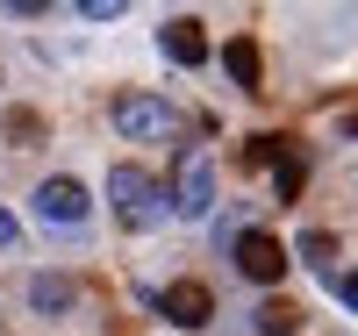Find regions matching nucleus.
I'll list each match as a JSON object with an SVG mask.
<instances>
[{
	"instance_id": "obj_1",
	"label": "nucleus",
	"mask_w": 358,
	"mask_h": 336,
	"mask_svg": "<svg viewBox=\"0 0 358 336\" xmlns=\"http://www.w3.org/2000/svg\"><path fill=\"white\" fill-rule=\"evenodd\" d=\"M108 200H115V215L129 229H158L165 222V187L143 165H108Z\"/></svg>"
},
{
	"instance_id": "obj_2",
	"label": "nucleus",
	"mask_w": 358,
	"mask_h": 336,
	"mask_svg": "<svg viewBox=\"0 0 358 336\" xmlns=\"http://www.w3.org/2000/svg\"><path fill=\"white\" fill-rule=\"evenodd\" d=\"M172 215H208L215 207V172H208V150H179V165H172V193H165Z\"/></svg>"
},
{
	"instance_id": "obj_3",
	"label": "nucleus",
	"mask_w": 358,
	"mask_h": 336,
	"mask_svg": "<svg viewBox=\"0 0 358 336\" xmlns=\"http://www.w3.org/2000/svg\"><path fill=\"white\" fill-rule=\"evenodd\" d=\"M115 129H122L129 143H165V136L179 129V115H172V101H158V94H122V101H115Z\"/></svg>"
},
{
	"instance_id": "obj_4",
	"label": "nucleus",
	"mask_w": 358,
	"mask_h": 336,
	"mask_svg": "<svg viewBox=\"0 0 358 336\" xmlns=\"http://www.w3.org/2000/svg\"><path fill=\"white\" fill-rule=\"evenodd\" d=\"M236 272H244L251 286H280V279H287V251H280V236L244 229V236H236Z\"/></svg>"
},
{
	"instance_id": "obj_5",
	"label": "nucleus",
	"mask_w": 358,
	"mask_h": 336,
	"mask_svg": "<svg viewBox=\"0 0 358 336\" xmlns=\"http://www.w3.org/2000/svg\"><path fill=\"white\" fill-rule=\"evenodd\" d=\"M86 207H94V200H86L79 179H43V187H36V215H43V222L79 229V222H86Z\"/></svg>"
},
{
	"instance_id": "obj_6",
	"label": "nucleus",
	"mask_w": 358,
	"mask_h": 336,
	"mask_svg": "<svg viewBox=\"0 0 358 336\" xmlns=\"http://www.w3.org/2000/svg\"><path fill=\"white\" fill-rule=\"evenodd\" d=\"M158 50L172 57V65H187V72L208 65V36H201V22H194V15H172V22L158 29Z\"/></svg>"
},
{
	"instance_id": "obj_7",
	"label": "nucleus",
	"mask_w": 358,
	"mask_h": 336,
	"mask_svg": "<svg viewBox=\"0 0 358 336\" xmlns=\"http://www.w3.org/2000/svg\"><path fill=\"white\" fill-rule=\"evenodd\" d=\"M208 315H215V293H208L201 279H179V286H165V322H179V329H201Z\"/></svg>"
},
{
	"instance_id": "obj_8",
	"label": "nucleus",
	"mask_w": 358,
	"mask_h": 336,
	"mask_svg": "<svg viewBox=\"0 0 358 336\" xmlns=\"http://www.w3.org/2000/svg\"><path fill=\"white\" fill-rule=\"evenodd\" d=\"M72 300H79V286L57 279V272H36V279H29V308H36V315H65Z\"/></svg>"
},
{
	"instance_id": "obj_9",
	"label": "nucleus",
	"mask_w": 358,
	"mask_h": 336,
	"mask_svg": "<svg viewBox=\"0 0 358 336\" xmlns=\"http://www.w3.org/2000/svg\"><path fill=\"white\" fill-rule=\"evenodd\" d=\"M222 65H229V79L244 86V94H258V43L251 36H229L222 43Z\"/></svg>"
},
{
	"instance_id": "obj_10",
	"label": "nucleus",
	"mask_w": 358,
	"mask_h": 336,
	"mask_svg": "<svg viewBox=\"0 0 358 336\" xmlns=\"http://www.w3.org/2000/svg\"><path fill=\"white\" fill-rule=\"evenodd\" d=\"M294 251H301V258L322 272V279H337V236H330V229H308L301 243H294Z\"/></svg>"
},
{
	"instance_id": "obj_11",
	"label": "nucleus",
	"mask_w": 358,
	"mask_h": 336,
	"mask_svg": "<svg viewBox=\"0 0 358 336\" xmlns=\"http://www.w3.org/2000/svg\"><path fill=\"white\" fill-rule=\"evenodd\" d=\"M301 329V308H294V300H265L258 308V336H294Z\"/></svg>"
},
{
	"instance_id": "obj_12",
	"label": "nucleus",
	"mask_w": 358,
	"mask_h": 336,
	"mask_svg": "<svg viewBox=\"0 0 358 336\" xmlns=\"http://www.w3.org/2000/svg\"><path fill=\"white\" fill-rule=\"evenodd\" d=\"M301 179H308V165L294 158V150H280V165H273V193H280V200H294V193H301Z\"/></svg>"
},
{
	"instance_id": "obj_13",
	"label": "nucleus",
	"mask_w": 358,
	"mask_h": 336,
	"mask_svg": "<svg viewBox=\"0 0 358 336\" xmlns=\"http://www.w3.org/2000/svg\"><path fill=\"white\" fill-rule=\"evenodd\" d=\"M8 143H43V115L15 108V115H8Z\"/></svg>"
},
{
	"instance_id": "obj_14",
	"label": "nucleus",
	"mask_w": 358,
	"mask_h": 336,
	"mask_svg": "<svg viewBox=\"0 0 358 336\" xmlns=\"http://www.w3.org/2000/svg\"><path fill=\"white\" fill-rule=\"evenodd\" d=\"M280 150H287V136H251L244 143V165H280Z\"/></svg>"
},
{
	"instance_id": "obj_15",
	"label": "nucleus",
	"mask_w": 358,
	"mask_h": 336,
	"mask_svg": "<svg viewBox=\"0 0 358 336\" xmlns=\"http://www.w3.org/2000/svg\"><path fill=\"white\" fill-rule=\"evenodd\" d=\"M79 15H86V22H115V15H122V0H79Z\"/></svg>"
},
{
	"instance_id": "obj_16",
	"label": "nucleus",
	"mask_w": 358,
	"mask_h": 336,
	"mask_svg": "<svg viewBox=\"0 0 358 336\" xmlns=\"http://www.w3.org/2000/svg\"><path fill=\"white\" fill-rule=\"evenodd\" d=\"M330 286H337V300H344V308L358 315V272H337V279H330Z\"/></svg>"
},
{
	"instance_id": "obj_17",
	"label": "nucleus",
	"mask_w": 358,
	"mask_h": 336,
	"mask_svg": "<svg viewBox=\"0 0 358 336\" xmlns=\"http://www.w3.org/2000/svg\"><path fill=\"white\" fill-rule=\"evenodd\" d=\"M15 236H22V229H15V215H8V207H0V251H8Z\"/></svg>"
},
{
	"instance_id": "obj_18",
	"label": "nucleus",
	"mask_w": 358,
	"mask_h": 336,
	"mask_svg": "<svg viewBox=\"0 0 358 336\" xmlns=\"http://www.w3.org/2000/svg\"><path fill=\"white\" fill-rule=\"evenodd\" d=\"M344 136H358V108H351V115H344Z\"/></svg>"
}]
</instances>
